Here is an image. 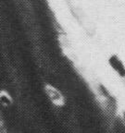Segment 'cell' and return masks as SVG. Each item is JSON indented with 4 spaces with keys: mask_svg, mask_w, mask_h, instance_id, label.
Wrapping results in <instances>:
<instances>
[{
    "mask_svg": "<svg viewBox=\"0 0 125 133\" xmlns=\"http://www.w3.org/2000/svg\"><path fill=\"white\" fill-rule=\"evenodd\" d=\"M46 91L47 94L48 98L54 104L58 106H60L64 104V98L63 95L60 94V91L52 85H46Z\"/></svg>",
    "mask_w": 125,
    "mask_h": 133,
    "instance_id": "1",
    "label": "cell"
}]
</instances>
